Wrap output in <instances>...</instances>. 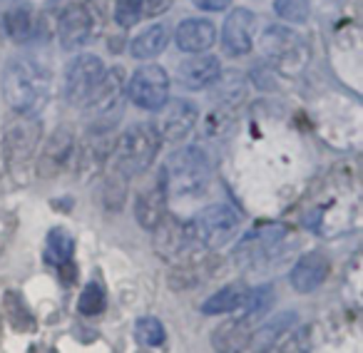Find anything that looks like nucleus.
Masks as SVG:
<instances>
[{"instance_id":"nucleus-1","label":"nucleus","mask_w":363,"mask_h":353,"mask_svg":"<svg viewBox=\"0 0 363 353\" xmlns=\"http://www.w3.org/2000/svg\"><path fill=\"white\" fill-rule=\"evenodd\" d=\"M3 97L16 115L38 117L50 100V72L30 55H16L3 70Z\"/></svg>"},{"instance_id":"nucleus-2","label":"nucleus","mask_w":363,"mask_h":353,"mask_svg":"<svg viewBox=\"0 0 363 353\" xmlns=\"http://www.w3.org/2000/svg\"><path fill=\"white\" fill-rule=\"evenodd\" d=\"M212 164L199 147H184L167 157L160 169V182L169 197H197L209 184Z\"/></svg>"},{"instance_id":"nucleus-3","label":"nucleus","mask_w":363,"mask_h":353,"mask_svg":"<svg viewBox=\"0 0 363 353\" xmlns=\"http://www.w3.org/2000/svg\"><path fill=\"white\" fill-rule=\"evenodd\" d=\"M160 135L157 127L150 122H137V125L127 127L125 135L120 137L115 150V167L122 176H137L145 174L157 159L160 152Z\"/></svg>"},{"instance_id":"nucleus-4","label":"nucleus","mask_w":363,"mask_h":353,"mask_svg":"<svg viewBox=\"0 0 363 353\" xmlns=\"http://www.w3.org/2000/svg\"><path fill=\"white\" fill-rule=\"evenodd\" d=\"M239 232V214L229 204H212L184 224L189 242L204 249H222Z\"/></svg>"},{"instance_id":"nucleus-5","label":"nucleus","mask_w":363,"mask_h":353,"mask_svg":"<svg viewBox=\"0 0 363 353\" xmlns=\"http://www.w3.org/2000/svg\"><path fill=\"white\" fill-rule=\"evenodd\" d=\"M105 62L97 55H77L65 70V100L77 107H90L107 85Z\"/></svg>"},{"instance_id":"nucleus-6","label":"nucleus","mask_w":363,"mask_h":353,"mask_svg":"<svg viewBox=\"0 0 363 353\" xmlns=\"http://www.w3.org/2000/svg\"><path fill=\"white\" fill-rule=\"evenodd\" d=\"M259 47H262V55H267V60L284 72H298L308 60L306 43L294 30L281 26H269Z\"/></svg>"},{"instance_id":"nucleus-7","label":"nucleus","mask_w":363,"mask_h":353,"mask_svg":"<svg viewBox=\"0 0 363 353\" xmlns=\"http://www.w3.org/2000/svg\"><path fill=\"white\" fill-rule=\"evenodd\" d=\"M40 142V120L28 115H16L6 127V137H3V155L11 169H21L28 164L38 150Z\"/></svg>"},{"instance_id":"nucleus-8","label":"nucleus","mask_w":363,"mask_h":353,"mask_svg":"<svg viewBox=\"0 0 363 353\" xmlns=\"http://www.w3.org/2000/svg\"><path fill=\"white\" fill-rule=\"evenodd\" d=\"M127 97L140 110H162L169 100V75L160 65H145L132 72L127 82Z\"/></svg>"},{"instance_id":"nucleus-9","label":"nucleus","mask_w":363,"mask_h":353,"mask_svg":"<svg viewBox=\"0 0 363 353\" xmlns=\"http://www.w3.org/2000/svg\"><path fill=\"white\" fill-rule=\"evenodd\" d=\"M92 33H95V16H92V8L82 0L75 3H67L60 13V21H57V38H60V45L65 50H80L85 47V43L92 40Z\"/></svg>"},{"instance_id":"nucleus-10","label":"nucleus","mask_w":363,"mask_h":353,"mask_svg":"<svg viewBox=\"0 0 363 353\" xmlns=\"http://www.w3.org/2000/svg\"><path fill=\"white\" fill-rule=\"evenodd\" d=\"M199 120V110L189 100H167L162 105L160 115V140L167 142H182L187 135H192L194 125Z\"/></svg>"},{"instance_id":"nucleus-11","label":"nucleus","mask_w":363,"mask_h":353,"mask_svg":"<svg viewBox=\"0 0 363 353\" xmlns=\"http://www.w3.org/2000/svg\"><path fill=\"white\" fill-rule=\"evenodd\" d=\"M35 33V16L26 0H0V40L18 45L28 43Z\"/></svg>"},{"instance_id":"nucleus-12","label":"nucleus","mask_w":363,"mask_h":353,"mask_svg":"<svg viewBox=\"0 0 363 353\" xmlns=\"http://www.w3.org/2000/svg\"><path fill=\"white\" fill-rule=\"evenodd\" d=\"M254 35H257V16L252 11L237 8L232 11V16H227L222 28V43L229 55H247L254 47Z\"/></svg>"},{"instance_id":"nucleus-13","label":"nucleus","mask_w":363,"mask_h":353,"mask_svg":"<svg viewBox=\"0 0 363 353\" xmlns=\"http://www.w3.org/2000/svg\"><path fill=\"white\" fill-rule=\"evenodd\" d=\"M254 316H242L229 318L222 326L214 328L212 333V346L217 353H244L249 348L254 338Z\"/></svg>"},{"instance_id":"nucleus-14","label":"nucleus","mask_w":363,"mask_h":353,"mask_svg":"<svg viewBox=\"0 0 363 353\" xmlns=\"http://www.w3.org/2000/svg\"><path fill=\"white\" fill-rule=\"evenodd\" d=\"M72 155V132L67 127H57L48 137L40 157H38V174L40 176H57L65 169L67 159Z\"/></svg>"},{"instance_id":"nucleus-15","label":"nucleus","mask_w":363,"mask_h":353,"mask_svg":"<svg viewBox=\"0 0 363 353\" xmlns=\"http://www.w3.org/2000/svg\"><path fill=\"white\" fill-rule=\"evenodd\" d=\"M177 77L187 90H204L222 77V62L214 55H194L189 60L179 62Z\"/></svg>"},{"instance_id":"nucleus-16","label":"nucleus","mask_w":363,"mask_h":353,"mask_svg":"<svg viewBox=\"0 0 363 353\" xmlns=\"http://www.w3.org/2000/svg\"><path fill=\"white\" fill-rule=\"evenodd\" d=\"M326 276H328V259L318 252L303 254V257L294 264L291 274H289L291 286L296 288L298 293L316 291V288L326 281Z\"/></svg>"},{"instance_id":"nucleus-17","label":"nucleus","mask_w":363,"mask_h":353,"mask_svg":"<svg viewBox=\"0 0 363 353\" xmlns=\"http://www.w3.org/2000/svg\"><path fill=\"white\" fill-rule=\"evenodd\" d=\"M174 40L182 52H204L217 40V28L212 21H204V18H189L177 26Z\"/></svg>"},{"instance_id":"nucleus-18","label":"nucleus","mask_w":363,"mask_h":353,"mask_svg":"<svg viewBox=\"0 0 363 353\" xmlns=\"http://www.w3.org/2000/svg\"><path fill=\"white\" fill-rule=\"evenodd\" d=\"M286 237V229L284 227H264V229H257V232H249L247 237L242 239V244L237 247V259L244 264H259L269 252L277 249V244Z\"/></svg>"},{"instance_id":"nucleus-19","label":"nucleus","mask_w":363,"mask_h":353,"mask_svg":"<svg viewBox=\"0 0 363 353\" xmlns=\"http://www.w3.org/2000/svg\"><path fill=\"white\" fill-rule=\"evenodd\" d=\"M164 202H167L164 187H162L160 176H157V182H152L150 187H145L137 194V202H135L137 222L145 229H157L162 224V219H164Z\"/></svg>"},{"instance_id":"nucleus-20","label":"nucleus","mask_w":363,"mask_h":353,"mask_svg":"<svg viewBox=\"0 0 363 353\" xmlns=\"http://www.w3.org/2000/svg\"><path fill=\"white\" fill-rule=\"evenodd\" d=\"M174 0H117L115 21L120 28H132L145 18L162 16L172 8Z\"/></svg>"},{"instance_id":"nucleus-21","label":"nucleus","mask_w":363,"mask_h":353,"mask_svg":"<svg viewBox=\"0 0 363 353\" xmlns=\"http://www.w3.org/2000/svg\"><path fill=\"white\" fill-rule=\"evenodd\" d=\"M167 45H169V28H167L164 23H155V26L145 28V30L132 40L130 52L137 60H152V57L160 55Z\"/></svg>"},{"instance_id":"nucleus-22","label":"nucleus","mask_w":363,"mask_h":353,"mask_svg":"<svg viewBox=\"0 0 363 353\" xmlns=\"http://www.w3.org/2000/svg\"><path fill=\"white\" fill-rule=\"evenodd\" d=\"M247 291L249 288L244 284H229V286L219 288L217 293L207 298L202 303V313L207 316H219V313H232V311H239L247 298Z\"/></svg>"},{"instance_id":"nucleus-23","label":"nucleus","mask_w":363,"mask_h":353,"mask_svg":"<svg viewBox=\"0 0 363 353\" xmlns=\"http://www.w3.org/2000/svg\"><path fill=\"white\" fill-rule=\"evenodd\" d=\"M72 252H75V242H72V237L65 229H52V232L48 234V242H45L48 264H52V267H65V264H70Z\"/></svg>"},{"instance_id":"nucleus-24","label":"nucleus","mask_w":363,"mask_h":353,"mask_svg":"<svg viewBox=\"0 0 363 353\" xmlns=\"http://www.w3.org/2000/svg\"><path fill=\"white\" fill-rule=\"evenodd\" d=\"M135 336L142 346H162L164 343V326L155 316H142L135 323Z\"/></svg>"},{"instance_id":"nucleus-25","label":"nucleus","mask_w":363,"mask_h":353,"mask_svg":"<svg viewBox=\"0 0 363 353\" xmlns=\"http://www.w3.org/2000/svg\"><path fill=\"white\" fill-rule=\"evenodd\" d=\"M274 11L286 23H306L308 16H311L308 0H277V3H274Z\"/></svg>"},{"instance_id":"nucleus-26","label":"nucleus","mask_w":363,"mask_h":353,"mask_svg":"<svg viewBox=\"0 0 363 353\" xmlns=\"http://www.w3.org/2000/svg\"><path fill=\"white\" fill-rule=\"evenodd\" d=\"M105 308V291H102L100 284H87L85 291L80 293V301H77V311L82 316H97Z\"/></svg>"},{"instance_id":"nucleus-27","label":"nucleus","mask_w":363,"mask_h":353,"mask_svg":"<svg viewBox=\"0 0 363 353\" xmlns=\"http://www.w3.org/2000/svg\"><path fill=\"white\" fill-rule=\"evenodd\" d=\"M3 306H6V313H8V318H11L13 326H18V316H23L28 323H33V318H30V313H28L26 303L21 301V296H18L16 291H8L6 293V298H3Z\"/></svg>"},{"instance_id":"nucleus-28","label":"nucleus","mask_w":363,"mask_h":353,"mask_svg":"<svg viewBox=\"0 0 363 353\" xmlns=\"http://www.w3.org/2000/svg\"><path fill=\"white\" fill-rule=\"evenodd\" d=\"M199 11H209V13H219L224 8L232 6V0H192Z\"/></svg>"},{"instance_id":"nucleus-29","label":"nucleus","mask_w":363,"mask_h":353,"mask_svg":"<svg viewBox=\"0 0 363 353\" xmlns=\"http://www.w3.org/2000/svg\"><path fill=\"white\" fill-rule=\"evenodd\" d=\"M50 353H55V351H50Z\"/></svg>"}]
</instances>
